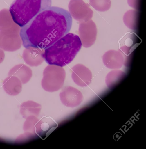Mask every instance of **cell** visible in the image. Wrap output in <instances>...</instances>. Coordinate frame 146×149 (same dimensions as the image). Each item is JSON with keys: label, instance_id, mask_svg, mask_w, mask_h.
Returning <instances> with one entry per match:
<instances>
[{"label": "cell", "instance_id": "obj_1", "mask_svg": "<svg viewBox=\"0 0 146 149\" xmlns=\"http://www.w3.org/2000/svg\"><path fill=\"white\" fill-rule=\"evenodd\" d=\"M72 18L67 10L50 6L42 11L21 27L19 35L22 45L45 49L68 33Z\"/></svg>", "mask_w": 146, "mask_h": 149}, {"label": "cell", "instance_id": "obj_2", "mask_svg": "<svg viewBox=\"0 0 146 149\" xmlns=\"http://www.w3.org/2000/svg\"><path fill=\"white\" fill-rule=\"evenodd\" d=\"M82 46L78 36L68 33L44 49V60L49 65L65 66L73 60Z\"/></svg>", "mask_w": 146, "mask_h": 149}, {"label": "cell", "instance_id": "obj_3", "mask_svg": "<svg viewBox=\"0 0 146 149\" xmlns=\"http://www.w3.org/2000/svg\"><path fill=\"white\" fill-rule=\"evenodd\" d=\"M51 5V0H14L9 11L15 23L22 27Z\"/></svg>", "mask_w": 146, "mask_h": 149}, {"label": "cell", "instance_id": "obj_4", "mask_svg": "<svg viewBox=\"0 0 146 149\" xmlns=\"http://www.w3.org/2000/svg\"><path fill=\"white\" fill-rule=\"evenodd\" d=\"M41 86L46 91L53 92L60 90L63 86L66 77L64 69L60 66L49 65L45 68Z\"/></svg>", "mask_w": 146, "mask_h": 149}, {"label": "cell", "instance_id": "obj_5", "mask_svg": "<svg viewBox=\"0 0 146 149\" xmlns=\"http://www.w3.org/2000/svg\"><path fill=\"white\" fill-rule=\"evenodd\" d=\"M59 96L62 103L64 106L71 107L79 105L83 99L81 91L71 86L64 87L60 93Z\"/></svg>", "mask_w": 146, "mask_h": 149}, {"label": "cell", "instance_id": "obj_6", "mask_svg": "<svg viewBox=\"0 0 146 149\" xmlns=\"http://www.w3.org/2000/svg\"><path fill=\"white\" fill-rule=\"evenodd\" d=\"M22 41L19 33L0 31V48L9 52H13L21 47Z\"/></svg>", "mask_w": 146, "mask_h": 149}, {"label": "cell", "instance_id": "obj_7", "mask_svg": "<svg viewBox=\"0 0 146 149\" xmlns=\"http://www.w3.org/2000/svg\"><path fill=\"white\" fill-rule=\"evenodd\" d=\"M71 77L73 81L77 85L84 87L91 83L92 74L89 69L81 64L75 65L71 69Z\"/></svg>", "mask_w": 146, "mask_h": 149}, {"label": "cell", "instance_id": "obj_8", "mask_svg": "<svg viewBox=\"0 0 146 149\" xmlns=\"http://www.w3.org/2000/svg\"><path fill=\"white\" fill-rule=\"evenodd\" d=\"M58 126L51 117L43 116L35 125V133L42 139L45 140Z\"/></svg>", "mask_w": 146, "mask_h": 149}, {"label": "cell", "instance_id": "obj_9", "mask_svg": "<svg viewBox=\"0 0 146 149\" xmlns=\"http://www.w3.org/2000/svg\"><path fill=\"white\" fill-rule=\"evenodd\" d=\"M89 22V25L79 29V36L82 45L85 48L92 45L96 39L97 31L95 24L92 20Z\"/></svg>", "mask_w": 146, "mask_h": 149}, {"label": "cell", "instance_id": "obj_10", "mask_svg": "<svg viewBox=\"0 0 146 149\" xmlns=\"http://www.w3.org/2000/svg\"><path fill=\"white\" fill-rule=\"evenodd\" d=\"M44 49L30 47L24 50L22 57L27 65L31 67H36L44 61Z\"/></svg>", "mask_w": 146, "mask_h": 149}, {"label": "cell", "instance_id": "obj_11", "mask_svg": "<svg viewBox=\"0 0 146 149\" xmlns=\"http://www.w3.org/2000/svg\"><path fill=\"white\" fill-rule=\"evenodd\" d=\"M105 66L110 69H116L121 68L124 62V57L120 51L109 50L104 54L102 57Z\"/></svg>", "mask_w": 146, "mask_h": 149}, {"label": "cell", "instance_id": "obj_12", "mask_svg": "<svg viewBox=\"0 0 146 149\" xmlns=\"http://www.w3.org/2000/svg\"><path fill=\"white\" fill-rule=\"evenodd\" d=\"M20 27L16 24L8 10L5 8L0 11V31L19 33Z\"/></svg>", "mask_w": 146, "mask_h": 149}, {"label": "cell", "instance_id": "obj_13", "mask_svg": "<svg viewBox=\"0 0 146 149\" xmlns=\"http://www.w3.org/2000/svg\"><path fill=\"white\" fill-rule=\"evenodd\" d=\"M8 75V76H14L17 77L23 84H25L30 79L32 76V72L29 67L21 64L12 68L9 70Z\"/></svg>", "mask_w": 146, "mask_h": 149}, {"label": "cell", "instance_id": "obj_14", "mask_svg": "<svg viewBox=\"0 0 146 149\" xmlns=\"http://www.w3.org/2000/svg\"><path fill=\"white\" fill-rule=\"evenodd\" d=\"M126 74L120 70L111 71L107 75L105 82L109 88H112L116 86L125 77Z\"/></svg>", "mask_w": 146, "mask_h": 149}, {"label": "cell", "instance_id": "obj_15", "mask_svg": "<svg viewBox=\"0 0 146 149\" xmlns=\"http://www.w3.org/2000/svg\"><path fill=\"white\" fill-rule=\"evenodd\" d=\"M139 12L134 10L127 11L123 17V21L127 27L132 30L136 29L138 26Z\"/></svg>", "mask_w": 146, "mask_h": 149}, {"label": "cell", "instance_id": "obj_16", "mask_svg": "<svg viewBox=\"0 0 146 149\" xmlns=\"http://www.w3.org/2000/svg\"><path fill=\"white\" fill-rule=\"evenodd\" d=\"M3 85L5 90L9 91H19L22 88L21 81L14 76H9L5 79Z\"/></svg>", "mask_w": 146, "mask_h": 149}, {"label": "cell", "instance_id": "obj_17", "mask_svg": "<svg viewBox=\"0 0 146 149\" xmlns=\"http://www.w3.org/2000/svg\"><path fill=\"white\" fill-rule=\"evenodd\" d=\"M89 1L91 6L95 10L100 12L108 10L111 6L110 0H89Z\"/></svg>", "mask_w": 146, "mask_h": 149}, {"label": "cell", "instance_id": "obj_18", "mask_svg": "<svg viewBox=\"0 0 146 149\" xmlns=\"http://www.w3.org/2000/svg\"><path fill=\"white\" fill-rule=\"evenodd\" d=\"M125 37L126 38L122 39L123 41L121 40V42L120 43V48L124 53L128 55L132 51V48H134V46L136 45V44L134 43L133 39L131 38L132 36H131L130 38L128 36V38L126 36Z\"/></svg>", "mask_w": 146, "mask_h": 149}, {"label": "cell", "instance_id": "obj_19", "mask_svg": "<svg viewBox=\"0 0 146 149\" xmlns=\"http://www.w3.org/2000/svg\"><path fill=\"white\" fill-rule=\"evenodd\" d=\"M129 6L137 10H139L140 7V0H127Z\"/></svg>", "mask_w": 146, "mask_h": 149}, {"label": "cell", "instance_id": "obj_20", "mask_svg": "<svg viewBox=\"0 0 146 149\" xmlns=\"http://www.w3.org/2000/svg\"><path fill=\"white\" fill-rule=\"evenodd\" d=\"M5 56L4 52L2 49L0 48V64L3 61Z\"/></svg>", "mask_w": 146, "mask_h": 149}]
</instances>
